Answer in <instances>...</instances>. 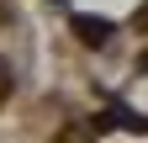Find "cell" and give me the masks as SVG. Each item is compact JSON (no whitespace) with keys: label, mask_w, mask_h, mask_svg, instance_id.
<instances>
[{"label":"cell","mask_w":148,"mask_h":143,"mask_svg":"<svg viewBox=\"0 0 148 143\" xmlns=\"http://www.w3.org/2000/svg\"><path fill=\"white\" fill-rule=\"evenodd\" d=\"M74 32H79L85 43H106V37H111V27H106V21H95V16H79V21H74Z\"/></svg>","instance_id":"obj_1"}]
</instances>
